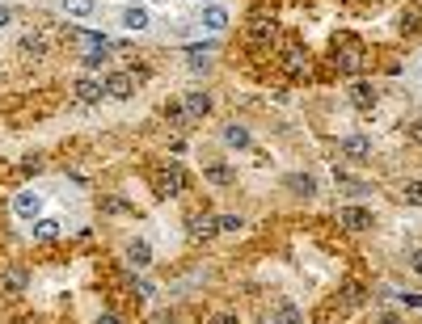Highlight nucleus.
I'll use <instances>...</instances> for the list:
<instances>
[{"label": "nucleus", "mask_w": 422, "mask_h": 324, "mask_svg": "<svg viewBox=\"0 0 422 324\" xmlns=\"http://www.w3.org/2000/svg\"><path fill=\"white\" fill-rule=\"evenodd\" d=\"M127 261H131L135 270H148V266H152V245H148L144 236H135V240L127 245Z\"/></svg>", "instance_id": "9"}, {"label": "nucleus", "mask_w": 422, "mask_h": 324, "mask_svg": "<svg viewBox=\"0 0 422 324\" xmlns=\"http://www.w3.org/2000/svg\"><path fill=\"white\" fill-rule=\"evenodd\" d=\"M135 295H139V299H152V283L139 278V283H135Z\"/></svg>", "instance_id": "32"}, {"label": "nucleus", "mask_w": 422, "mask_h": 324, "mask_svg": "<svg viewBox=\"0 0 422 324\" xmlns=\"http://www.w3.org/2000/svg\"><path fill=\"white\" fill-rule=\"evenodd\" d=\"M216 228H220V232H241V228H245V219H241V215H220V219H216Z\"/></svg>", "instance_id": "25"}, {"label": "nucleus", "mask_w": 422, "mask_h": 324, "mask_svg": "<svg viewBox=\"0 0 422 324\" xmlns=\"http://www.w3.org/2000/svg\"><path fill=\"white\" fill-rule=\"evenodd\" d=\"M402 30H418V13H414V8L402 13Z\"/></svg>", "instance_id": "30"}, {"label": "nucleus", "mask_w": 422, "mask_h": 324, "mask_svg": "<svg viewBox=\"0 0 422 324\" xmlns=\"http://www.w3.org/2000/svg\"><path fill=\"white\" fill-rule=\"evenodd\" d=\"M207 324H237V316H228V312H220V316H211Z\"/></svg>", "instance_id": "37"}, {"label": "nucleus", "mask_w": 422, "mask_h": 324, "mask_svg": "<svg viewBox=\"0 0 422 324\" xmlns=\"http://www.w3.org/2000/svg\"><path fill=\"white\" fill-rule=\"evenodd\" d=\"M380 324H402L397 316H380Z\"/></svg>", "instance_id": "40"}, {"label": "nucleus", "mask_w": 422, "mask_h": 324, "mask_svg": "<svg viewBox=\"0 0 422 324\" xmlns=\"http://www.w3.org/2000/svg\"><path fill=\"white\" fill-rule=\"evenodd\" d=\"M338 223L351 228V232H368V228H372V211H364V207H342V211H338Z\"/></svg>", "instance_id": "6"}, {"label": "nucleus", "mask_w": 422, "mask_h": 324, "mask_svg": "<svg viewBox=\"0 0 422 324\" xmlns=\"http://www.w3.org/2000/svg\"><path fill=\"white\" fill-rule=\"evenodd\" d=\"M101 59H106V51H89V55H85V67H101Z\"/></svg>", "instance_id": "31"}, {"label": "nucleus", "mask_w": 422, "mask_h": 324, "mask_svg": "<svg viewBox=\"0 0 422 324\" xmlns=\"http://www.w3.org/2000/svg\"><path fill=\"white\" fill-rule=\"evenodd\" d=\"M186 114H190V118L211 114V97H207V93H186Z\"/></svg>", "instance_id": "16"}, {"label": "nucleus", "mask_w": 422, "mask_h": 324, "mask_svg": "<svg viewBox=\"0 0 422 324\" xmlns=\"http://www.w3.org/2000/svg\"><path fill=\"white\" fill-rule=\"evenodd\" d=\"M283 59H287V67H292V72H300V67L309 63V55H304L300 46H287V55H283Z\"/></svg>", "instance_id": "24"}, {"label": "nucleus", "mask_w": 422, "mask_h": 324, "mask_svg": "<svg viewBox=\"0 0 422 324\" xmlns=\"http://www.w3.org/2000/svg\"><path fill=\"white\" fill-rule=\"evenodd\" d=\"M271 324H304V316L292 304H279V320H271Z\"/></svg>", "instance_id": "23"}, {"label": "nucleus", "mask_w": 422, "mask_h": 324, "mask_svg": "<svg viewBox=\"0 0 422 324\" xmlns=\"http://www.w3.org/2000/svg\"><path fill=\"white\" fill-rule=\"evenodd\" d=\"M101 211H110V215H123V211H127V202H123V198H106V202H101Z\"/></svg>", "instance_id": "29"}, {"label": "nucleus", "mask_w": 422, "mask_h": 324, "mask_svg": "<svg viewBox=\"0 0 422 324\" xmlns=\"http://www.w3.org/2000/svg\"><path fill=\"white\" fill-rule=\"evenodd\" d=\"M342 156L368 160V156H372V139H368V135H347V139H342Z\"/></svg>", "instance_id": "11"}, {"label": "nucleus", "mask_w": 422, "mask_h": 324, "mask_svg": "<svg viewBox=\"0 0 422 324\" xmlns=\"http://www.w3.org/2000/svg\"><path fill=\"white\" fill-rule=\"evenodd\" d=\"M106 97V89H101V80H76V101H85V105H93V101H101Z\"/></svg>", "instance_id": "13"}, {"label": "nucleus", "mask_w": 422, "mask_h": 324, "mask_svg": "<svg viewBox=\"0 0 422 324\" xmlns=\"http://www.w3.org/2000/svg\"><path fill=\"white\" fill-rule=\"evenodd\" d=\"M156 190H161V198H178V194H186V173H182L178 160H169V164L156 173Z\"/></svg>", "instance_id": "1"}, {"label": "nucleus", "mask_w": 422, "mask_h": 324, "mask_svg": "<svg viewBox=\"0 0 422 324\" xmlns=\"http://www.w3.org/2000/svg\"><path fill=\"white\" fill-rule=\"evenodd\" d=\"M59 8H63L68 17H89V13L97 8V0H59Z\"/></svg>", "instance_id": "18"}, {"label": "nucleus", "mask_w": 422, "mask_h": 324, "mask_svg": "<svg viewBox=\"0 0 422 324\" xmlns=\"http://www.w3.org/2000/svg\"><path fill=\"white\" fill-rule=\"evenodd\" d=\"M406 135H410L414 143H422V118H418V122H410V127H406Z\"/></svg>", "instance_id": "33"}, {"label": "nucleus", "mask_w": 422, "mask_h": 324, "mask_svg": "<svg viewBox=\"0 0 422 324\" xmlns=\"http://www.w3.org/2000/svg\"><path fill=\"white\" fill-rule=\"evenodd\" d=\"M165 118H169V122H182V118H186V114H182V110H178V105H165Z\"/></svg>", "instance_id": "35"}, {"label": "nucleus", "mask_w": 422, "mask_h": 324, "mask_svg": "<svg viewBox=\"0 0 422 324\" xmlns=\"http://www.w3.org/2000/svg\"><path fill=\"white\" fill-rule=\"evenodd\" d=\"M13 215L25 219V223H34V219L42 215V194H38V190H21V194H13Z\"/></svg>", "instance_id": "2"}, {"label": "nucleus", "mask_w": 422, "mask_h": 324, "mask_svg": "<svg viewBox=\"0 0 422 324\" xmlns=\"http://www.w3.org/2000/svg\"><path fill=\"white\" fill-rule=\"evenodd\" d=\"M203 177H207L211 186H232V181H237V169H232V164H207Z\"/></svg>", "instance_id": "14"}, {"label": "nucleus", "mask_w": 422, "mask_h": 324, "mask_svg": "<svg viewBox=\"0 0 422 324\" xmlns=\"http://www.w3.org/2000/svg\"><path fill=\"white\" fill-rule=\"evenodd\" d=\"M224 143H228V148H249V131L232 122V127H224Z\"/></svg>", "instance_id": "19"}, {"label": "nucleus", "mask_w": 422, "mask_h": 324, "mask_svg": "<svg viewBox=\"0 0 422 324\" xmlns=\"http://www.w3.org/2000/svg\"><path fill=\"white\" fill-rule=\"evenodd\" d=\"M338 186H342V190H351V194H368V186H364V181H355V177H347V173H338Z\"/></svg>", "instance_id": "27"}, {"label": "nucleus", "mask_w": 422, "mask_h": 324, "mask_svg": "<svg viewBox=\"0 0 422 324\" xmlns=\"http://www.w3.org/2000/svg\"><path fill=\"white\" fill-rule=\"evenodd\" d=\"M216 232H220V228H216V219H203V215H199V219H190V236H194V240H211Z\"/></svg>", "instance_id": "17"}, {"label": "nucleus", "mask_w": 422, "mask_h": 324, "mask_svg": "<svg viewBox=\"0 0 422 324\" xmlns=\"http://www.w3.org/2000/svg\"><path fill=\"white\" fill-rule=\"evenodd\" d=\"M402 198H406L410 207H422V181H406V190H402Z\"/></svg>", "instance_id": "26"}, {"label": "nucleus", "mask_w": 422, "mask_h": 324, "mask_svg": "<svg viewBox=\"0 0 422 324\" xmlns=\"http://www.w3.org/2000/svg\"><path fill=\"white\" fill-rule=\"evenodd\" d=\"M410 270L422 278V249H414V253H410Z\"/></svg>", "instance_id": "34"}, {"label": "nucleus", "mask_w": 422, "mask_h": 324, "mask_svg": "<svg viewBox=\"0 0 422 324\" xmlns=\"http://www.w3.org/2000/svg\"><path fill=\"white\" fill-rule=\"evenodd\" d=\"M342 304H347V308L364 304V287H359V283H347V287H342Z\"/></svg>", "instance_id": "22"}, {"label": "nucleus", "mask_w": 422, "mask_h": 324, "mask_svg": "<svg viewBox=\"0 0 422 324\" xmlns=\"http://www.w3.org/2000/svg\"><path fill=\"white\" fill-rule=\"evenodd\" d=\"M351 105H355V110H364V114H368V110H376V89H372L368 80H355V84H351Z\"/></svg>", "instance_id": "8"}, {"label": "nucleus", "mask_w": 422, "mask_h": 324, "mask_svg": "<svg viewBox=\"0 0 422 324\" xmlns=\"http://www.w3.org/2000/svg\"><path fill=\"white\" fill-rule=\"evenodd\" d=\"M21 51H25V55H34V59H42V55H46V38L25 34V38H21Z\"/></svg>", "instance_id": "20"}, {"label": "nucleus", "mask_w": 422, "mask_h": 324, "mask_svg": "<svg viewBox=\"0 0 422 324\" xmlns=\"http://www.w3.org/2000/svg\"><path fill=\"white\" fill-rule=\"evenodd\" d=\"M8 21H13V8H8V4H0V30H4Z\"/></svg>", "instance_id": "36"}, {"label": "nucleus", "mask_w": 422, "mask_h": 324, "mask_svg": "<svg viewBox=\"0 0 422 324\" xmlns=\"http://www.w3.org/2000/svg\"><path fill=\"white\" fill-rule=\"evenodd\" d=\"M334 55H338V67H342V72H359V63H364V51H359L355 38H342V46H334Z\"/></svg>", "instance_id": "4"}, {"label": "nucleus", "mask_w": 422, "mask_h": 324, "mask_svg": "<svg viewBox=\"0 0 422 324\" xmlns=\"http://www.w3.org/2000/svg\"><path fill=\"white\" fill-rule=\"evenodd\" d=\"M101 89H106V97H114V101H127V97L135 93V76H131V72H110V76L101 80Z\"/></svg>", "instance_id": "3"}, {"label": "nucleus", "mask_w": 422, "mask_h": 324, "mask_svg": "<svg viewBox=\"0 0 422 324\" xmlns=\"http://www.w3.org/2000/svg\"><path fill=\"white\" fill-rule=\"evenodd\" d=\"M0 287H4V295H21V291L30 287V274H25V266H8V270L0 274Z\"/></svg>", "instance_id": "7"}, {"label": "nucleus", "mask_w": 422, "mask_h": 324, "mask_svg": "<svg viewBox=\"0 0 422 324\" xmlns=\"http://www.w3.org/2000/svg\"><path fill=\"white\" fill-rule=\"evenodd\" d=\"M203 25H207L211 34L228 30V8H224V4H207V8H203Z\"/></svg>", "instance_id": "12"}, {"label": "nucleus", "mask_w": 422, "mask_h": 324, "mask_svg": "<svg viewBox=\"0 0 422 324\" xmlns=\"http://www.w3.org/2000/svg\"><path fill=\"white\" fill-rule=\"evenodd\" d=\"M21 173H25V177L42 173V156H25V160H21Z\"/></svg>", "instance_id": "28"}, {"label": "nucleus", "mask_w": 422, "mask_h": 324, "mask_svg": "<svg viewBox=\"0 0 422 324\" xmlns=\"http://www.w3.org/2000/svg\"><path fill=\"white\" fill-rule=\"evenodd\" d=\"M397 299H406L410 308H422V295H397Z\"/></svg>", "instance_id": "38"}, {"label": "nucleus", "mask_w": 422, "mask_h": 324, "mask_svg": "<svg viewBox=\"0 0 422 324\" xmlns=\"http://www.w3.org/2000/svg\"><path fill=\"white\" fill-rule=\"evenodd\" d=\"M287 190L300 194V198H313V194H317V177H309V173H292V177H287Z\"/></svg>", "instance_id": "15"}, {"label": "nucleus", "mask_w": 422, "mask_h": 324, "mask_svg": "<svg viewBox=\"0 0 422 324\" xmlns=\"http://www.w3.org/2000/svg\"><path fill=\"white\" fill-rule=\"evenodd\" d=\"M30 236H34L38 245H46V240H59V236H63V223H59L55 215H38V219H34V228H30Z\"/></svg>", "instance_id": "5"}, {"label": "nucleus", "mask_w": 422, "mask_h": 324, "mask_svg": "<svg viewBox=\"0 0 422 324\" xmlns=\"http://www.w3.org/2000/svg\"><path fill=\"white\" fill-rule=\"evenodd\" d=\"M254 38H258V42L275 38V21H266V17H254Z\"/></svg>", "instance_id": "21"}, {"label": "nucleus", "mask_w": 422, "mask_h": 324, "mask_svg": "<svg viewBox=\"0 0 422 324\" xmlns=\"http://www.w3.org/2000/svg\"><path fill=\"white\" fill-rule=\"evenodd\" d=\"M118 21H123L127 30H148V21H152V13H148L144 4H127V8L118 13Z\"/></svg>", "instance_id": "10"}, {"label": "nucleus", "mask_w": 422, "mask_h": 324, "mask_svg": "<svg viewBox=\"0 0 422 324\" xmlns=\"http://www.w3.org/2000/svg\"><path fill=\"white\" fill-rule=\"evenodd\" d=\"M97 324H123V320H118L114 312H106V316H97Z\"/></svg>", "instance_id": "39"}]
</instances>
